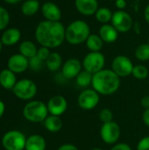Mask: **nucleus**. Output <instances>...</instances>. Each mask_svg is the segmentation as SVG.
<instances>
[{"label":"nucleus","mask_w":149,"mask_h":150,"mask_svg":"<svg viewBox=\"0 0 149 150\" xmlns=\"http://www.w3.org/2000/svg\"><path fill=\"white\" fill-rule=\"evenodd\" d=\"M45 128L50 133H58L62 128L63 123L59 116L49 114L43 121Z\"/></svg>","instance_id":"obj_21"},{"label":"nucleus","mask_w":149,"mask_h":150,"mask_svg":"<svg viewBox=\"0 0 149 150\" xmlns=\"http://www.w3.org/2000/svg\"><path fill=\"white\" fill-rule=\"evenodd\" d=\"M99 119L103 123L113 121V112L109 108H104L99 112Z\"/></svg>","instance_id":"obj_32"},{"label":"nucleus","mask_w":149,"mask_h":150,"mask_svg":"<svg viewBox=\"0 0 149 150\" xmlns=\"http://www.w3.org/2000/svg\"><path fill=\"white\" fill-rule=\"evenodd\" d=\"M4 1L10 4H18V2H20L21 0H4Z\"/></svg>","instance_id":"obj_43"},{"label":"nucleus","mask_w":149,"mask_h":150,"mask_svg":"<svg viewBox=\"0 0 149 150\" xmlns=\"http://www.w3.org/2000/svg\"><path fill=\"white\" fill-rule=\"evenodd\" d=\"M66 28L60 21L44 20L35 29V39L41 47L55 48L65 40Z\"/></svg>","instance_id":"obj_1"},{"label":"nucleus","mask_w":149,"mask_h":150,"mask_svg":"<svg viewBox=\"0 0 149 150\" xmlns=\"http://www.w3.org/2000/svg\"><path fill=\"white\" fill-rule=\"evenodd\" d=\"M112 23L119 33H126L133 26V21L131 15L121 10H119L113 13Z\"/></svg>","instance_id":"obj_11"},{"label":"nucleus","mask_w":149,"mask_h":150,"mask_svg":"<svg viewBox=\"0 0 149 150\" xmlns=\"http://www.w3.org/2000/svg\"><path fill=\"white\" fill-rule=\"evenodd\" d=\"M82 68L83 64L78 59H68L64 62L61 67V75L67 80L74 79L82 71Z\"/></svg>","instance_id":"obj_14"},{"label":"nucleus","mask_w":149,"mask_h":150,"mask_svg":"<svg viewBox=\"0 0 149 150\" xmlns=\"http://www.w3.org/2000/svg\"><path fill=\"white\" fill-rule=\"evenodd\" d=\"M25 135L18 130L6 132L1 141L2 146L5 150H25Z\"/></svg>","instance_id":"obj_5"},{"label":"nucleus","mask_w":149,"mask_h":150,"mask_svg":"<svg viewBox=\"0 0 149 150\" xmlns=\"http://www.w3.org/2000/svg\"><path fill=\"white\" fill-rule=\"evenodd\" d=\"M2 47H3V43H2V41H1V40H0V52H1V50H2Z\"/></svg>","instance_id":"obj_44"},{"label":"nucleus","mask_w":149,"mask_h":150,"mask_svg":"<svg viewBox=\"0 0 149 150\" xmlns=\"http://www.w3.org/2000/svg\"><path fill=\"white\" fill-rule=\"evenodd\" d=\"M11 91L15 97L21 100L27 101L35 97L38 91V87L32 80L24 78L18 80Z\"/></svg>","instance_id":"obj_6"},{"label":"nucleus","mask_w":149,"mask_h":150,"mask_svg":"<svg viewBox=\"0 0 149 150\" xmlns=\"http://www.w3.org/2000/svg\"><path fill=\"white\" fill-rule=\"evenodd\" d=\"M50 54H51V52H50V50H49L48 47H40V48L38 49L37 54H36V55H37L40 59H41L42 61L46 62L47 59L48 58V56L50 55Z\"/></svg>","instance_id":"obj_33"},{"label":"nucleus","mask_w":149,"mask_h":150,"mask_svg":"<svg viewBox=\"0 0 149 150\" xmlns=\"http://www.w3.org/2000/svg\"><path fill=\"white\" fill-rule=\"evenodd\" d=\"M99 36L104 42L113 43L119 37V32L112 25L104 24L99 29Z\"/></svg>","instance_id":"obj_18"},{"label":"nucleus","mask_w":149,"mask_h":150,"mask_svg":"<svg viewBox=\"0 0 149 150\" xmlns=\"http://www.w3.org/2000/svg\"><path fill=\"white\" fill-rule=\"evenodd\" d=\"M4 111H5V105L3 101L0 100V119L3 117L4 113Z\"/></svg>","instance_id":"obj_41"},{"label":"nucleus","mask_w":149,"mask_h":150,"mask_svg":"<svg viewBox=\"0 0 149 150\" xmlns=\"http://www.w3.org/2000/svg\"><path fill=\"white\" fill-rule=\"evenodd\" d=\"M121 135V129L117 122L111 121L103 123L100 129V136L102 141L108 145L116 144Z\"/></svg>","instance_id":"obj_8"},{"label":"nucleus","mask_w":149,"mask_h":150,"mask_svg":"<svg viewBox=\"0 0 149 150\" xmlns=\"http://www.w3.org/2000/svg\"><path fill=\"white\" fill-rule=\"evenodd\" d=\"M18 50H19V54H21L27 59H30L37 54L38 48L36 47L35 44L32 43V41L25 40L20 43Z\"/></svg>","instance_id":"obj_23"},{"label":"nucleus","mask_w":149,"mask_h":150,"mask_svg":"<svg viewBox=\"0 0 149 150\" xmlns=\"http://www.w3.org/2000/svg\"><path fill=\"white\" fill-rule=\"evenodd\" d=\"M135 57L141 62H147L149 60V44L143 43L137 47L135 49Z\"/></svg>","instance_id":"obj_28"},{"label":"nucleus","mask_w":149,"mask_h":150,"mask_svg":"<svg viewBox=\"0 0 149 150\" xmlns=\"http://www.w3.org/2000/svg\"><path fill=\"white\" fill-rule=\"evenodd\" d=\"M148 44H149V39H148Z\"/></svg>","instance_id":"obj_46"},{"label":"nucleus","mask_w":149,"mask_h":150,"mask_svg":"<svg viewBox=\"0 0 149 150\" xmlns=\"http://www.w3.org/2000/svg\"><path fill=\"white\" fill-rule=\"evenodd\" d=\"M90 35V25L80 19L71 22L65 30V40L71 45H80L86 42Z\"/></svg>","instance_id":"obj_3"},{"label":"nucleus","mask_w":149,"mask_h":150,"mask_svg":"<svg viewBox=\"0 0 149 150\" xmlns=\"http://www.w3.org/2000/svg\"><path fill=\"white\" fill-rule=\"evenodd\" d=\"M82 64L84 70L94 75L104 69L105 57L101 52H90L83 58Z\"/></svg>","instance_id":"obj_7"},{"label":"nucleus","mask_w":149,"mask_h":150,"mask_svg":"<svg viewBox=\"0 0 149 150\" xmlns=\"http://www.w3.org/2000/svg\"><path fill=\"white\" fill-rule=\"evenodd\" d=\"M40 6L38 0H25L21 5V12L27 17L33 16L40 10Z\"/></svg>","instance_id":"obj_24"},{"label":"nucleus","mask_w":149,"mask_h":150,"mask_svg":"<svg viewBox=\"0 0 149 150\" xmlns=\"http://www.w3.org/2000/svg\"><path fill=\"white\" fill-rule=\"evenodd\" d=\"M41 13L46 20L60 21L61 18V11L59 6L53 2H46L41 6Z\"/></svg>","instance_id":"obj_15"},{"label":"nucleus","mask_w":149,"mask_h":150,"mask_svg":"<svg viewBox=\"0 0 149 150\" xmlns=\"http://www.w3.org/2000/svg\"><path fill=\"white\" fill-rule=\"evenodd\" d=\"M10 22V14L8 11L3 7L0 6V31L4 30Z\"/></svg>","instance_id":"obj_30"},{"label":"nucleus","mask_w":149,"mask_h":150,"mask_svg":"<svg viewBox=\"0 0 149 150\" xmlns=\"http://www.w3.org/2000/svg\"><path fill=\"white\" fill-rule=\"evenodd\" d=\"M21 38V33L18 28L11 27L4 31L0 38L3 45L4 46H13L17 44Z\"/></svg>","instance_id":"obj_17"},{"label":"nucleus","mask_w":149,"mask_h":150,"mask_svg":"<svg viewBox=\"0 0 149 150\" xmlns=\"http://www.w3.org/2000/svg\"><path fill=\"white\" fill-rule=\"evenodd\" d=\"M144 17H145V19L147 21V23L149 25V4L147 5V7L145 8V11H144Z\"/></svg>","instance_id":"obj_40"},{"label":"nucleus","mask_w":149,"mask_h":150,"mask_svg":"<svg viewBox=\"0 0 149 150\" xmlns=\"http://www.w3.org/2000/svg\"><path fill=\"white\" fill-rule=\"evenodd\" d=\"M29 68V59L21 54H15L11 55L7 62V69L15 74L25 72Z\"/></svg>","instance_id":"obj_13"},{"label":"nucleus","mask_w":149,"mask_h":150,"mask_svg":"<svg viewBox=\"0 0 149 150\" xmlns=\"http://www.w3.org/2000/svg\"><path fill=\"white\" fill-rule=\"evenodd\" d=\"M141 105H142V107H144L145 109L149 108V96H145L141 98Z\"/></svg>","instance_id":"obj_39"},{"label":"nucleus","mask_w":149,"mask_h":150,"mask_svg":"<svg viewBox=\"0 0 149 150\" xmlns=\"http://www.w3.org/2000/svg\"><path fill=\"white\" fill-rule=\"evenodd\" d=\"M47 142L43 136L40 134H32L26 138L25 150H46Z\"/></svg>","instance_id":"obj_20"},{"label":"nucleus","mask_w":149,"mask_h":150,"mask_svg":"<svg viewBox=\"0 0 149 150\" xmlns=\"http://www.w3.org/2000/svg\"><path fill=\"white\" fill-rule=\"evenodd\" d=\"M91 150H104L103 149H100V148H94V149H92Z\"/></svg>","instance_id":"obj_45"},{"label":"nucleus","mask_w":149,"mask_h":150,"mask_svg":"<svg viewBox=\"0 0 149 150\" xmlns=\"http://www.w3.org/2000/svg\"><path fill=\"white\" fill-rule=\"evenodd\" d=\"M57 150H79L78 148L71 143H65L61 146H60Z\"/></svg>","instance_id":"obj_36"},{"label":"nucleus","mask_w":149,"mask_h":150,"mask_svg":"<svg viewBox=\"0 0 149 150\" xmlns=\"http://www.w3.org/2000/svg\"><path fill=\"white\" fill-rule=\"evenodd\" d=\"M92 77H93V75L91 73L83 69L78 74V76L75 79H76V83L78 86H80L82 88H85V87L91 85Z\"/></svg>","instance_id":"obj_26"},{"label":"nucleus","mask_w":149,"mask_h":150,"mask_svg":"<svg viewBox=\"0 0 149 150\" xmlns=\"http://www.w3.org/2000/svg\"><path fill=\"white\" fill-rule=\"evenodd\" d=\"M104 45L103 40L99 35L95 33H90L86 40V46L90 52H100Z\"/></svg>","instance_id":"obj_25"},{"label":"nucleus","mask_w":149,"mask_h":150,"mask_svg":"<svg viewBox=\"0 0 149 150\" xmlns=\"http://www.w3.org/2000/svg\"><path fill=\"white\" fill-rule=\"evenodd\" d=\"M99 102L100 95L93 88L85 89L79 94L77 98V104L79 107L85 111L93 110L97 106Z\"/></svg>","instance_id":"obj_9"},{"label":"nucleus","mask_w":149,"mask_h":150,"mask_svg":"<svg viewBox=\"0 0 149 150\" xmlns=\"http://www.w3.org/2000/svg\"><path fill=\"white\" fill-rule=\"evenodd\" d=\"M115 4H116L117 8L119 10L123 11L126 8V0H116Z\"/></svg>","instance_id":"obj_38"},{"label":"nucleus","mask_w":149,"mask_h":150,"mask_svg":"<svg viewBox=\"0 0 149 150\" xmlns=\"http://www.w3.org/2000/svg\"><path fill=\"white\" fill-rule=\"evenodd\" d=\"M112 15L113 13L112 12V11L106 7H101L98 8V10L97 11V12L95 13L96 18L98 22L104 24H108V22L112 21Z\"/></svg>","instance_id":"obj_27"},{"label":"nucleus","mask_w":149,"mask_h":150,"mask_svg":"<svg viewBox=\"0 0 149 150\" xmlns=\"http://www.w3.org/2000/svg\"><path fill=\"white\" fill-rule=\"evenodd\" d=\"M132 75L139 80H144L149 76L148 69L144 65H136L133 67Z\"/></svg>","instance_id":"obj_29"},{"label":"nucleus","mask_w":149,"mask_h":150,"mask_svg":"<svg viewBox=\"0 0 149 150\" xmlns=\"http://www.w3.org/2000/svg\"><path fill=\"white\" fill-rule=\"evenodd\" d=\"M111 150H133L132 148L125 142H120V143H116L113 145V147L111 149Z\"/></svg>","instance_id":"obj_35"},{"label":"nucleus","mask_w":149,"mask_h":150,"mask_svg":"<svg viewBox=\"0 0 149 150\" xmlns=\"http://www.w3.org/2000/svg\"><path fill=\"white\" fill-rule=\"evenodd\" d=\"M134 31L137 34H140L141 33V29H140V26H139V23L138 22H135L134 23Z\"/></svg>","instance_id":"obj_42"},{"label":"nucleus","mask_w":149,"mask_h":150,"mask_svg":"<svg viewBox=\"0 0 149 150\" xmlns=\"http://www.w3.org/2000/svg\"><path fill=\"white\" fill-rule=\"evenodd\" d=\"M142 120L144 122V124L149 127V108L145 109V111L143 112L142 114Z\"/></svg>","instance_id":"obj_37"},{"label":"nucleus","mask_w":149,"mask_h":150,"mask_svg":"<svg viewBox=\"0 0 149 150\" xmlns=\"http://www.w3.org/2000/svg\"><path fill=\"white\" fill-rule=\"evenodd\" d=\"M22 113L24 118L32 123L43 122L49 115L47 105L40 100H32L26 103Z\"/></svg>","instance_id":"obj_4"},{"label":"nucleus","mask_w":149,"mask_h":150,"mask_svg":"<svg viewBox=\"0 0 149 150\" xmlns=\"http://www.w3.org/2000/svg\"><path fill=\"white\" fill-rule=\"evenodd\" d=\"M148 78H149V76H148Z\"/></svg>","instance_id":"obj_47"},{"label":"nucleus","mask_w":149,"mask_h":150,"mask_svg":"<svg viewBox=\"0 0 149 150\" xmlns=\"http://www.w3.org/2000/svg\"><path fill=\"white\" fill-rule=\"evenodd\" d=\"M16 74L9 69H4L0 71V86L5 90H12L17 83Z\"/></svg>","instance_id":"obj_19"},{"label":"nucleus","mask_w":149,"mask_h":150,"mask_svg":"<svg viewBox=\"0 0 149 150\" xmlns=\"http://www.w3.org/2000/svg\"><path fill=\"white\" fill-rule=\"evenodd\" d=\"M137 150H149V136H145L139 141Z\"/></svg>","instance_id":"obj_34"},{"label":"nucleus","mask_w":149,"mask_h":150,"mask_svg":"<svg viewBox=\"0 0 149 150\" xmlns=\"http://www.w3.org/2000/svg\"><path fill=\"white\" fill-rule=\"evenodd\" d=\"M120 77L112 69H102L93 75L92 88L103 96H110L118 91L120 87Z\"/></svg>","instance_id":"obj_2"},{"label":"nucleus","mask_w":149,"mask_h":150,"mask_svg":"<svg viewBox=\"0 0 149 150\" xmlns=\"http://www.w3.org/2000/svg\"><path fill=\"white\" fill-rule=\"evenodd\" d=\"M76 9L83 16H91L98 10L97 0H75Z\"/></svg>","instance_id":"obj_16"},{"label":"nucleus","mask_w":149,"mask_h":150,"mask_svg":"<svg viewBox=\"0 0 149 150\" xmlns=\"http://www.w3.org/2000/svg\"><path fill=\"white\" fill-rule=\"evenodd\" d=\"M49 114L54 116L62 115L68 109V101L61 95L53 96L47 104Z\"/></svg>","instance_id":"obj_12"},{"label":"nucleus","mask_w":149,"mask_h":150,"mask_svg":"<svg viewBox=\"0 0 149 150\" xmlns=\"http://www.w3.org/2000/svg\"><path fill=\"white\" fill-rule=\"evenodd\" d=\"M133 67L130 58L126 55H118L112 62V69L119 77H126L132 75Z\"/></svg>","instance_id":"obj_10"},{"label":"nucleus","mask_w":149,"mask_h":150,"mask_svg":"<svg viewBox=\"0 0 149 150\" xmlns=\"http://www.w3.org/2000/svg\"><path fill=\"white\" fill-rule=\"evenodd\" d=\"M45 63L48 70L54 72L62 67V58L59 53L52 52L45 62Z\"/></svg>","instance_id":"obj_22"},{"label":"nucleus","mask_w":149,"mask_h":150,"mask_svg":"<svg viewBox=\"0 0 149 150\" xmlns=\"http://www.w3.org/2000/svg\"><path fill=\"white\" fill-rule=\"evenodd\" d=\"M44 61L40 59L37 55L29 59V68L33 71H40L43 68Z\"/></svg>","instance_id":"obj_31"}]
</instances>
